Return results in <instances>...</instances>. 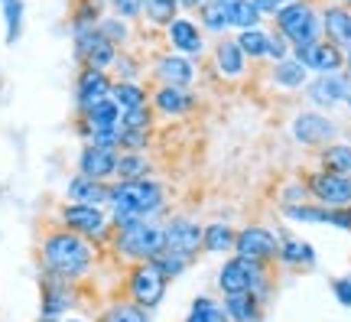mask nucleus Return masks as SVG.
Masks as SVG:
<instances>
[{
    "label": "nucleus",
    "instance_id": "f257e3e1",
    "mask_svg": "<svg viewBox=\"0 0 351 322\" xmlns=\"http://www.w3.org/2000/svg\"><path fill=\"white\" fill-rule=\"evenodd\" d=\"M36 260L43 277H56V280H65V284H82L91 273L95 260H98V248L88 238L49 222L39 235Z\"/></svg>",
    "mask_w": 351,
    "mask_h": 322
},
{
    "label": "nucleus",
    "instance_id": "f03ea898",
    "mask_svg": "<svg viewBox=\"0 0 351 322\" xmlns=\"http://www.w3.org/2000/svg\"><path fill=\"white\" fill-rule=\"evenodd\" d=\"M169 205V186L163 179H137V183H111V198H108V215H111V228L127 222H143V218H156L166 215Z\"/></svg>",
    "mask_w": 351,
    "mask_h": 322
},
{
    "label": "nucleus",
    "instance_id": "7ed1b4c3",
    "mask_svg": "<svg viewBox=\"0 0 351 322\" xmlns=\"http://www.w3.org/2000/svg\"><path fill=\"white\" fill-rule=\"evenodd\" d=\"M215 286L221 290V297H231V293H254V297L267 306V303L274 299V290H276L274 264H261V260L231 254V257L218 267V273H215Z\"/></svg>",
    "mask_w": 351,
    "mask_h": 322
},
{
    "label": "nucleus",
    "instance_id": "20e7f679",
    "mask_svg": "<svg viewBox=\"0 0 351 322\" xmlns=\"http://www.w3.org/2000/svg\"><path fill=\"white\" fill-rule=\"evenodd\" d=\"M111 254L124 264H150L160 251L166 248L163 222L156 218H143V222H127L117 225L111 231Z\"/></svg>",
    "mask_w": 351,
    "mask_h": 322
},
{
    "label": "nucleus",
    "instance_id": "39448f33",
    "mask_svg": "<svg viewBox=\"0 0 351 322\" xmlns=\"http://www.w3.org/2000/svg\"><path fill=\"white\" fill-rule=\"evenodd\" d=\"M270 30L289 43V49L309 46L315 39H322V20H319V0H293L283 10H276L270 20Z\"/></svg>",
    "mask_w": 351,
    "mask_h": 322
},
{
    "label": "nucleus",
    "instance_id": "423d86ee",
    "mask_svg": "<svg viewBox=\"0 0 351 322\" xmlns=\"http://www.w3.org/2000/svg\"><path fill=\"white\" fill-rule=\"evenodd\" d=\"M56 225H62L69 231L88 238L95 248H108L111 244V215L108 209H98V205H78V202H62L56 209Z\"/></svg>",
    "mask_w": 351,
    "mask_h": 322
},
{
    "label": "nucleus",
    "instance_id": "0eeeda50",
    "mask_svg": "<svg viewBox=\"0 0 351 322\" xmlns=\"http://www.w3.org/2000/svg\"><path fill=\"white\" fill-rule=\"evenodd\" d=\"M121 290H124V299H130L134 306L153 312L166 299L169 280H166V277L156 271L153 264H127Z\"/></svg>",
    "mask_w": 351,
    "mask_h": 322
},
{
    "label": "nucleus",
    "instance_id": "6e6552de",
    "mask_svg": "<svg viewBox=\"0 0 351 322\" xmlns=\"http://www.w3.org/2000/svg\"><path fill=\"white\" fill-rule=\"evenodd\" d=\"M302 183L309 189V202L326 209H351V176L326 173V170H306Z\"/></svg>",
    "mask_w": 351,
    "mask_h": 322
},
{
    "label": "nucleus",
    "instance_id": "1a4fd4ad",
    "mask_svg": "<svg viewBox=\"0 0 351 322\" xmlns=\"http://www.w3.org/2000/svg\"><path fill=\"white\" fill-rule=\"evenodd\" d=\"M289 134H293V140H296L300 147H306V150H322L326 143L339 140L341 127L335 124V121H332L326 111L306 108V111H300L296 117H293V124H289Z\"/></svg>",
    "mask_w": 351,
    "mask_h": 322
},
{
    "label": "nucleus",
    "instance_id": "9d476101",
    "mask_svg": "<svg viewBox=\"0 0 351 322\" xmlns=\"http://www.w3.org/2000/svg\"><path fill=\"white\" fill-rule=\"evenodd\" d=\"M72 52H75L78 69H98V72H111L114 59H117V46H111L108 39L95 30H78L72 33Z\"/></svg>",
    "mask_w": 351,
    "mask_h": 322
},
{
    "label": "nucleus",
    "instance_id": "9b49d317",
    "mask_svg": "<svg viewBox=\"0 0 351 322\" xmlns=\"http://www.w3.org/2000/svg\"><path fill=\"white\" fill-rule=\"evenodd\" d=\"M208 69L218 82H225V85H234V82H244L247 75H251V62L244 59V52L238 49V43L234 36H221L212 43V49H208Z\"/></svg>",
    "mask_w": 351,
    "mask_h": 322
},
{
    "label": "nucleus",
    "instance_id": "f8f14e48",
    "mask_svg": "<svg viewBox=\"0 0 351 322\" xmlns=\"http://www.w3.org/2000/svg\"><path fill=\"white\" fill-rule=\"evenodd\" d=\"M306 101L313 104L315 111H335L345 108L351 95V78L348 72H335V75H313L309 85L302 88Z\"/></svg>",
    "mask_w": 351,
    "mask_h": 322
},
{
    "label": "nucleus",
    "instance_id": "ddd939ff",
    "mask_svg": "<svg viewBox=\"0 0 351 322\" xmlns=\"http://www.w3.org/2000/svg\"><path fill=\"white\" fill-rule=\"evenodd\" d=\"M163 238L166 251H173L179 257H186L189 264H195L202 254V225L189 215H169L163 218Z\"/></svg>",
    "mask_w": 351,
    "mask_h": 322
},
{
    "label": "nucleus",
    "instance_id": "4468645a",
    "mask_svg": "<svg viewBox=\"0 0 351 322\" xmlns=\"http://www.w3.org/2000/svg\"><path fill=\"white\" fill-rule=\"evenodd\" d=\"M150 78L153 85H176V88H192L199 78V62L179 56V52H156L150 62Z\"/></svg>",
    "mask_w": 351,
    "mask_h": 322
},
{
    "label": "nucleus",
    "instance_id": "2eb2a0df",
    "mask_svg": "<svg viewBox=\"0 0 351 322\" xmlns=\"http://www.w3.org/2000/svg\"><path fill=\"white\" fill-rule=\"evenodd\" d=\"M78 303V284L39 273V322H59Z\"/></svg>",
    "mask_w": 351,
    "mask_h": 322
},
{
    "label": "nucleus",
    "instance_id": "dca6fc26",
    "mask_svg": "<svg viewBox=\"0 0 351 322\" xmlns=\"http://www.w3.org/2000/svg\"><path fill=\"white\" fill-rule=\"evenodd\" d=\"M276 251H280V238L267 225H244L234 235V254L238 257H251L276 267Z\"/></svg>",
    "mask_w": 351,
    "mask_h": 322
},
{
    "label": "nucleus",
    "instance_id": "f3484780",
    "mask_svg": "<svg viewBox=\"0 0 351 322\" xmlns=\"http://www.w3.org/2000/svg\"><path fill=\"white\" fill-rule=\"evenodd\" d=\"M163 39L169 52H179V56H189V59H205L208 56V43H205L208 36L202 33V26L192 16L179 13L173 23L163 30Z\"/></svg>",
    "mask_w": 351,
    "mask_h": 322
},
{
    "label": "nucleus",
    "instance_id": "a211bd4d",
    "mask_svg": "<svg viewBox=\"0 0 351 322\" xmlns=\"http://www.w3.org/2000/svg\"><path fill=\"white\" fill-rule=\"evenodd\" d=\"M150 108L156 117L173 121V117H189L199 108L195 88H176V85H153L150 88Z\"/></svg>",
    "mask_w": 351,
    "mask_h": 322
},
{
    "label": "nucleus",
    "instance_id": "6ab92c4d",
    "mask_svg": "<svg viewBox=\"0 0 351 322\" xmlns=\"http://www.w3.org/2000/svg\"><path fill=\"white\" fill-rule=\"evenodd\" d=\"M296 62H302V69L309 75H335V72H345V52L335 49L332 43L326 39H315L309 46H296L289 52Z\"/></svg>",
    "mask_w": 351,
    "mask_h": 322
},
{
    "label": "nucleus",
    "instance_id": "aec40b11",
    "mask_svg": "<svg viewBox=\"0 0 351 322\" xmlns=\"http://www.w3.org/2000/svg\"><path fill=\"white\" fill-rule=\"evenodd\" d=\"M319 20H322V39L332 43L335 49L351 52V7L322 0L319 3Z\"/></svg>",
    "mask_w": 351,
    "mask_h": 322
},
{
    "label": "nucleus",
    "instance_id": "412c9836",
    "mask_svg": "<svg viewBox=\"0 0 351 322\" xmlns=\"http://www.w3.org/2000/svg\"><path fill=\"white\" fill-rule=\"evenodd\" d=\"M117 127H121V108H117L111 98H104V101H98L95 108L75 114V134L82 137L85 143L95 134H108V130H117Z\"/></svg>",
    "mask_w": 351,
    "mask_h": 322
},
{
    "label": "nucleus",
    "instance_id": "4be33fe9",
    "mask_svg": "<svg viewBox=\"0 0 351 322\" xmlns=\"http://www.w3.org/2000/svg\"><path fill=\"white\" fill-rule=\"evenodd\" d=\"M280 238V251H276V267H283V271H313L319 257H315V248L306 241V238H296L289 235L287 228H280L276 231Z\"/></svg>",
    "mask_w": 351,
    "mask_h": 322
},
{
    "label": "nucleus",
    "instance_id": "5701e85b",
    "mask_svg": "<svg viewBox=\"0 0 351 322\" xmlns=\"http://www.w3.org/2000/svg\"><path fill=\"white\" fill-rule=\"evenodd\" d=\"M111 85H114L111 72L78 69V75H75V114L95 108V104L104 98H111Z\"/></svg>",
    "mask_w": 351,
    "mask_h": 322
},
{
    "label": "nucleus",
    "instance_id": "b1692460",
    "mask_svg": "<svg viewBox=\"0 0 351 322\" xmlns=\"http://www.w3.org/2000/svg\"><path fill=\"white\" fill-rule=\"evenodd\" d=\"M283 215L300 225H328V228H339V231H351V209H326V205H315V202H302V205L283 209Z\"/></svg>",
    "mask_w": 351,
    "mask_h": 322
},
{
    "label": "nucleus",
    "instance_id": "393cba45",
    "mask_svg": "<svg viewBox=\"0 0 351 322\" xmlns=\"http://www.w3.org/2000/svg\"><path fill=\"white\" fill-rule=\"evenodd\" d=\"M114 170H117V150H104V147H85L78 150L75 160V173L85 179H98V183H114Z\"/></svg>",
    "mask_w": 351,
    "mask_h": 322
},
{
    "label": "nucleus",
    "instance_id": "a878e982",
    "mask_svg": "<svg viewBox=\"0 0 351 322\" xmlns=\"http://www.w3.org/2000/svg\"><path fill=\"white\" fill-rule=\"evenodd\" d=\"M111 198V183H98V179H85V176H72L65 186V202H78V205H98L108 209Z\"/></svg>",
    "mask_w": 351,
    "mask_h": 322
},
{
    "label": "nucleus",
    "instance_id": "bb28decb",
    "mask_svg": "<svg viewBox=\"0 0 351 322\" xmlns=\"http://www.w3.org/2000/svg\"><path fill=\"white\" fill-rule=\"evenodd\" d=\"M267 78H270V85L280 88V91H302V88L309 85V72H306L302 62H296L293 56L283 59V62L267 65Z\"/></svg>",
    "mask_w": 351,
    "mask_h": 322
},
{
    "label": "nucleus",
    "instance_id": "cd10ccee",
    "mask_svg": "<svg viewBox=\"0 0 351 322\" xmlns=\"http://www.w3.org/2000/svg\"><path fill=\"white\" fill-rule=\"evenodd\" d=\"M234 235H238V228L225 218L202 225V251L205 254H234Z\"/></svg>",
    "mask_w": 351,
    "mask_h": 322
},
{
    "label": "nucleus",
    "instance_id": "c85d7f7f",
    "mask_svg": "<svg viewBox=\"0 0 351 322\" xmlns=\"http://www.w3.org/2000/svg\"><path fill=\"white\" fill-rule=\"evenodd\" d=\"M315 170H326V173H339L351 176V140H332L322 150H315Z\"/></svg>",
    "mask_w": 351,
    "mask_h": 322
},
{
    "label": "nucleus",
    "instance_id": "c756f323",
    "mask_svg": "<svg viewBox=\"0 0 351 322\" xmlns=\"http://www.w3.org/2000/svg\"><path fill=\"white\" fill-rule=\"evenodd\" d=\"M221 306H225L231 322H263V316H267V306H263L254 293H231V297H221Z\"/></svg>",
    "mask_w": 351,
    "mask_h": 322
},
{
    "label": "nucleus",
    "instance_id": "7c9ffc66",
    "mask_svg": "<svg viewBox=\"0 0 351 322\" xmlns=\"http://www.w3.org/2000/svg\"><path fill=\"white\" fill-rule=\"evenodd\" d=\"M108 16V0H72L69 7V33L95 30Z\"/></svg>",
    "mask_w": 351,
    "mask_h": 322
},
{
    "label": "nucleus",
    "instance_id": "2f4dec72",
    "mask_svg": "<svg viewBox=\"0 0 351 322\" xmlns=\"http://www.w3.org/2000/svg\"><path fill=\"white\" fill-rule=\"evenodd\" d=\"M153 160L147 153H117V170H114V183H137V179H150Z\"/></svg>",
    "mask_w": 351,
    "mask_h": 322
},
{
    "label": "nucleus",
    "instance_id": "473e14b6",
    "mask_svg": "<svg viewBox=\"0 0 351 322\" xmlns=\"http://www.w3.org/2000/svg\"><path fill=\"white\" fill-rule=\"evenodd\" d=\"M111 101L121 108V114L137 111V108H147V104H150V88L143 85V82H114Z\"/></svg>",
    "mask_w": 351,
    "mask_h": 322
},
{
    "label": "nucleus",
    "instance_id": "72a5a7b5",
    "mask_svg": "<svg viewBox=\"0 0 351 322\" xmlns=\"http://www.w3.org/2000/svg\"><path fill=\"white\" fill-rule=\"evenodd\" d=\"M195 13H199V16H195V23L202 26V33H205V36H215V39L228 36V30H231V23H228V3L208 0V3H202Z\"/></svg>",
    "mask_w": 351,
    "mask_h": 322
},
{
    "label": "nucleus",
    "instance_id": "f704fd0d",
    "mask_svg": "<svg viewBox=\"0 0 351 322\" xmlns=\"http://www.w3.org/2000/svg\"><path fill=\"white\" fill-rule=\"evenodd\" d=\"M238 49L244 52V59L251 65L267 62V43H270V26H254V30H244L234 36Z\"/></svg>",
    "mask_w": 351,
    "mask_h": 322
},
{
    "label": "nucleus",
    "instance_id": "c9c22d12",
    "mask_svg": "<svg viewBox=\"0 0 351 322\" xmlns=\"http://www.w3.org/2000/svg\"><path fill=\"white\" fill-rule=\"evenodd\" d=\"M179 13H182L179 0H143V23L160 30V33L173 23Z\"/></svg>",
    "mask_w": 351,
    "mask_h": 322
},
{
    "label": "nucleus",
    "instance_id": "e433bc0d",
    "mask_svg": "<svg viewBox=\"0 0 351 322\" xmlns=\"http://www.w3.org/2000/svg\"><path fill=\"white\" fill-rule=\"evenodd\" d=\"M95 322H150V312L140 310V306H134L130 299L117 297L98 312V319Z\"/></svg>",
    "mask_w": 351,
    "mask_h": 322
},
{
    "label": "nucleus",
    "instance_id": "4c0bfd02",
    "mask_svg": "<svg viewBox=\"0 0 351 322\" xmlns=\"http://www.w3.org/2000/svg\"><path fill=\"white\" fill-rule=\"evenodd\" d=\"M147 75V62L140 59L134 49H121L117 59H114V69H111V78L114 82H143Z\"/></svg>",
    "mask_w": 351,
    "mask_h": 322
},
{
    "label": "nucleus",
    "instance_id": "58836bf2",
    "mask_svg": "<svg viewBox=\"0 0 351 322\" xmlns=\"http://www.w3.org/2000/svg\"><path fill=\"white\" fill-rule=\"evenodd\" d=\"M182 322H231L228 319L225 306H221V299H212V297H195L189 303V312Z\"/></svg>",
    "mask_w": 351,
    "mask_h": 322
},
{
    "label": "nucleus",
    "instance_id": "ea45409f",
    "mask_svg": "<svg viewBox=\"0 0 351 322\" xmlns=\"http://www.w3.org/2000/svg\"><path fill=\"white\" fill-rule=\"evenodd\" d=\"M0 13H3V36H7V46H13L16 39L23 36L26 3L23 0H0Z\"/></svg>",
    "mask_w": 351,
    "mask_h": 322
},
{
    "label": "nucleus",
    "instance_id": "a19ab883",
    "mask_svg": "<svg viewBox=\"0 0 351 322\" xmlns=\"http://www.w3.org/2000/svg\"><path fill=\"white\" fill-rule=\"evenodd\" d=\"M98 33L108 39L111 46H117V49H130V43H134V23H127V20L114 16V13H108L98 23Z\"/></svg>",
    "mask_w": 351,
    "mask_h": 322
},
{
    "label": "nucleus",
    "instance_id": "79ce46f5",
    "mask_svg": "<svg viewBox=\"0 0 351 322\" xmlns=\"http://www.w3.org/2000/svg\"><path fill=\"white\" fill-rule=\"evenodd\" d=\"M228 23H231V30L244 33V30L263 26V16L257 13V7L251 0H234V3H228Z\"/></svg>",
    "mask_w": 351,
    "mask_h": 322
},
{
    "label": "nucleus",
    "instance_id": "37998d69",
    "mask_svg": "<svg viewBox=\"0 0 351 322\" xmlns=\"http://www.w3.org/2000/svg\"><path fill=\"white\" fill-rule=\"evenodd\" d=\"M150 264H153V267H156L160 273H163L166 280H176V277H182V273L192 267L186 257H179V254H173V251H166V248L160 251V254H156Z\"/></svg>",
    "mask_w": 351,
    "mask_h": 322
},
{
    "label": "nucleus",
    "instance_id": "c03bdc74",
    "mask_svg": "<svg viewBox=\"0 0 351 322\" xmlns=\"http://www.w3.org/2000/svg\"><path fill=\"white\" fill-rule=\"evenodd\" d=\"M276 202H280V209H293V205L309 202V189H306V183H302V176H296L293 183H287V186L280 189Z\"/></svg>",
    "mask_w": 351,
    "mask_h": 322
},
{
    "label": "nucleus",
    "instance_id": "a18cd8bd",
    "mask_svg": "<svg viewBox=\"0 0 351 322\" xmlns=\"http://www.w3.org/2000/svg\"><path fill=\"white\" fill-rule=\"evenodd\" d=\"M108 13L127 23H143V0H108Z\"/></svg>",
    "mask_w": 351,
    "mask_h": 322
},
{
    "label": "nucleus",
    "instance_id": "49530a36",
    "mask_svg": "<svg viewBox=\"0 0 351 322\" xmlns=\"http://www.w3.org/2000/svg\"><path fill=\"white\" fill-rule=\"evenodd\" d=\"M289 43L276 30H270V43H267V65H274V62H283V59H289Z\"/></svg>",
    "mask_w": 351,
    "mask_h": 322
},
{
    "label": "nucleus",
    "instance_id": "de8ad7c7",
    "mask_svg": "<svg viewBox=\"0 0 351 322\" xmlns=\"http://www.w3.org/2000/svg\"><path fill=\"white\" fill-rule=\"evenodd\" d=\"M332 297L339 299V306L351 310V273H345V277H335V280H332Z\"/></svg>",
    "mask_w": 351,
    "mask_h": 322
},
{
    "label": "nucleus",
    "instance_id": "09e8293b",
    "mask_svg": "<svg viewBox=\"0 0 351 322\" xmlns=\"http://www.w3.org/2000/svg\"><path fill=\"white\" fill-rule=\"evenodd\" d=\"M254 7H257V13H261L263 20H274L276 10H283L287 3H293V0H251Z\"/></svg>",
    "mask_w": 351,
    "mask_h": 322
},
{
    "label": "nucleus",
    "instance_id": "8fccbe9b",
    "mask_svg": "<svg viewBox=\"0 0 351 322\" xmlns=\"http://www.w3.org/2000/svg\"><path fill=\"white\" fill-rule=\"evenodd\" d=\"M202 3H208V0H179V7H182V10H192V13L199 10Z\"/></svg>",
    "mask_w": 351,
    "mask_h": 322
},
{
    "label": "nucleus",
    "instance_id": "3c124183",
    "mask_svg": "<svg viewBox=\"0 0 351 322\" xmlns=\"http://www.w3.org/2000/svg\"><path fill=\"white\" fill-rule=\"evenodd\" d=\"M345 72H348V78H351V52H345Z\"/></svg>",
    "mask_w": 351,
    "mask_h": 322
},
{
    "label": "nucleus",
    "instance_id": "603ef678",
    "mask_svg": "<svg viewBox=\"0 0 351 322\" xmlns=\"http://www.w3.org/2000/svg\"><path fill=\"white\" fill-rule=\"evenodd\" d=\"M59 322H85V319H75V316H65V319H59Z\"/></svg>",
    "mask_w": 351,
    "mask_h": 322
},
{
    "label": "nucleus",
    "instance_id": "864d4df0",
    "mask_svg": "<svg viewBox=\"0 0 351 322\" xmlns=\"http://www.w3.org/2000/svg\"><path fill=\"white\" fill-rule=\"evenodd\" d=\"M218 3H234V0H218Z\"/></svg>",
    "mask_w": 351,
    "mask_h": 322
}]
</instances>
